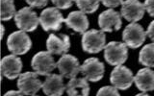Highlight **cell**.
<instances>
[{"label":"cell","instance_id":"83f0119b","mask_svg":"<svg viewBox=\"0 0 154 96\" xmlns=\"http://www.w3.org/2000/svg\"><path fill=\"white\" fill-rule=\"evenodd\" d=\"M146 36L150 38L152 42H154V20L150 22L146 30Z\"/></svg>","mask_w":154,"mask_h":96},{"label":"cell","instance_id":"4dcf8cb0","mask_svg":"<svg viewBox=\"0 0 154 96\" xmlns=\"http://www.w3.org/2000/svg\"><path fill=\"white\" fill-rule=\"evenodd\" d=\"M142 95H144V96H147L148 94H147V93H146V92H143V93H139V94H137V96H142Z\"/></svg>","mask_w":154,"mask_h":96},{"label":"cell","instance_id":"f1b7e54d","mask_svg":"<svg viewBox=\"0 0 154 96\" xmlns=\"http://www.w3.org/2000/svg\"><path fill=\"white\" fill-rule=\"evenodd\" d=\"M8 95H13V96H21V95H24L20 90H10V91H7L6 93H5V96H8Z\"/></svg>","mask_w":154,"mask_h":96},{"label":"cell","instance_id":"d6986e66","mask_svg":"<svg viewBox=\"0 0 154 96\" xmlns=\"http://www.w3.org/2000/svg\"><path fill=\"white\" fill-rule=\"evenodd\" d=\"M66 91L70 96H87L90 93V86L86 78H71L66 86Z\"/></svg>","mask_w":154,"mask_h":96},{"label":"cell","instance_id":"8fae6325","mask_svg":"<svg viewBox=\"0 0 154 96\" xmlns=\"http://www.w3.org/2000/svg\"><path fill=\"white\" fill-rule=\"evenodd\" d=\"M146 7L139 0H125L122 4L120 14L129 22H137L143 17Z\"/></svg>","mask_w":154,"mask_h":96},{"label":"cell","instance_id":"8992f818","mask_svg":"<svg viewBox=\"0 0 154 96\" xmlns=\"http://www.w3.org/2000/svg\"><path fill=\"white\" fill-rule=\"evenodd\" d=\"M14 22L20 30L33 32L38 25L40 17H38L37 14L30 7H24L17 12L14 16Z\"/></svg>","mask_w":154,"mask_h":96},{"label":"cell","instance_id":"cb8c5ba5","mask_svg":"<svg viewBox=\"0 0 154 96\" xmlns=\"http://www.w3.org/2000/svg\"><path fill=\"white\" fill-rule=\"evenodd\" d=\"M74 0H51V2L54 4V6L58 9L66 10L72 6Z\"/></svg>","mask_w":154,"mask_h":96},{"label":"cell","instance_id":"44dd1931","mask_svg":"<svg viewBox=\"0 0 154 96\" xmlns=\"http://www.w3.org/2000/svg\"><path fill=\"white\" fill-rule=\"evenodd\" d=\"M14 0H1V20L7 21L16 16Z\"/></svg>","mask_w":154,"mask_h":96},{"label":"cell","instance_id":"ac0fdd59","mask_svg":"<svg viewBox=\"0 0 154 96\" xmlns=\"http://www.w3.org/2000/svg\"><path fill=\"white\" fill-rule=\"evenodd\" d=\"M134 83L137 88L143 92L154 90V71L150 69V67L140 69L134 77Z\"/></svg>","mask_w":154,"mask_h":96},{"label":"cell","instance_id":"7402d4cb","mask_svg":"<svg viewBox=\"0 0 154 96\" xmlns=\"http://www.w3.org/2000/svg\"><path fill=\"white\" fill-rule=\"evenodd\" d=\"M76 6L85 14H93L98 9L101 0H74Z\"/></svg>","mask_w":154,"mask_h":96},{"label":"cell","instance_id":"5bb4252c","mask_svg":"<svg viewBox=\"0 0 154 96\" xmlns=\"http://www.w3.org/2000/svg\"><path fill=\"white\" fill-rule=\"evenodd\" d=\"M22 62L20 58L12 54L5 56L1 61V74L7 79L14 80L20 75Z\"/></svg>","mask_w":154,"mask_h":96},{"label":"cell","instance_id":"7a4b0ae2","mask_svg":"<svg viewBox=\"0 0 154 96\" xmlns=\"http://www.w3.org/2000/svg\"><path fill=\"white\" fill-rule=\"evenodd\" d=\"M106 36L102 30H91L87 31L82 37V48L85 52L95 54L103 50L106 46Z\"/></svg>","mask_w":154,"mask_h":96},{"label":"cell","instance_id":"e0dca14e","mask_svg":"<svg viewBox=\"0 0 154 96\" xmlns=\"http://www.w3.org/2000/svg\"><path fill=\"white\" fill-rule=\"evenodd\" d=\"M65 23L67 28H70L82 35L86 33L89 28L88 17H87L86 14L82 11L71 12L65 19Z\"/></svg>","mask_w":154,"mask_h":96},{"label":"cell","instance_id":"3957f363","mask_svg":"<svg viewBox=\"0 0 154 96\" xmlns=\"http://www.w3.org/2000/svg\"><path fill=\"white\" fill-rule=\"evenodd\" d=\"M7 46L12 54L24 55L31 49L32 40L25 31H16L8 37Z\"/></svg>","mask_w":154,"mask_h":96},{"label":"cell","instance_id":"2e32d148","mask_svg":"<svg viewBox=\"0 0 154 96\" xmlns=\"http://www.w3.org/2000/svg\"><path fill=\"white\" fill-rule=\"evenodd\" d=\"M66 86L61 74H49L42 83V90L46 95L60 96L66 90Z\"/></svg>","mask_w":154,"mask_h":96},{"label":"cell","instance_id":"ffe728a7","mask_svg":"<svg viewBox=\"0 0 154 96\" xmlns=\"http://www.w3.org/2000/svg\"><path fill=\"white\" fill-rule=\"evenodd\" d=\"M139 62L146 67H154V42L142 48L139 55Z\"/></svg>","mask_w":154,"mask_h":96},{"label":"cell","instance_id":"d4e9b609","mask_svg":"<svg viewBox=\"0 0 154 96\" xmlns=\"http://www.w3.org/2000/svg\"><path fill=\"white\" fill-rule=\"evenodd\" d=\"M26 2L31 8H43L47 5L48 0H26Z\"/></svg>","mask_w":154,"mask_h":96},{"label":"cell","instance_id":"6da1fadb","mask_svg":"<svg viewBox=\"0 0 154 96\" xmlns=\"http://www.w3.org/2000/svg\"><path fill=\"white\" fill-rule=\"evenodd\" d=\"M124 42L111 41L104 48V58L109 64L118 66L123 64L127 60L128 49Z\"/></svg>","mask_w":154,"mask_h":96},{"label":"cell","instance_id":"ba28073f","mask_svg":"<svg viewBox=\"0 0 154 96\" xmlns=\"http://www.w3.org/2000/svg\"><path fill=\"white\" fill-rule=\"evenodd\" d=\"M36 72H24L18 76L17 86L24 95H36L41 88H42V83L38 78Z\"/></svg>","mask_w":154,"mask_h":96},{"label":"cell","instance_id":"277c9868","mask_svg":"<svg viewBox=\"0 0 154 96\" xmlns=\"http://www.w3.org/2000/svg\"><path fill=\"white\" fill-rule=\"evenodd\" d=\"M146 38V32L136 22H131L125 27L122 33V40L128 47L136 49L143 44Z\"/></svg>","mask_w":154,"mask_h":96},{"label":"cell","instance_id":"30bf717a","mask_svg":"<svg viewBox=\"0 0 154 96\" xmlns=\"http://www.w3.org/2000/svg\"><path fill=\"white\" fill-rule=\"evenodd\" d=\"M104 64L96 58L87 59L80 67V72L90 82H98L103 78Z\"/></svg>","mask_w":154,"mask_h":96},{"label":"cell","instance_id":"5b68a950","mask_svg":"<svg viewBox=\"0 0 154 96\" xmlns=\"http://www.w3.org/2000/svg\"><path fill=\"white\" fill-rule=\"evenodd\" d=\"M31 66L38 75L47 76L57 67V62L49 51H41L33 57Z\"/></svg>","mask_w":154,"mask_h":96},{"label":"cell","instance_id":"9c48e42d","mask_svg":"<svg viewBox=\"0 0 154 96\" xmlns=\"http://www.w3.org/2000/svg\"><path fill=\"white\" fill-rule=\"evenodd\" d=\"M134 77L132 71L124 65L116 66L111 73L110 81L111 84L116 86L118 89L126 90L132 86L134 82Z\"/></svg>","mask_w":154,"mask_h":96},{"label":"cell","instance_id":"484cf974","mask_svg":"<svg viewBox=\"0 0 154 96\" xmlns=\"http://www.w3.org/2000/svg\"><path fill=\"white\" fill-rule=\"evenodd\" d=\"M101 2L105 7H108L110 9L117 8L119 5H122L123 0H101Z\"/></svg>","mask_w":154,"mask_h":96},{"label":"cell","instance_id":"4fadbf2b","mask_svg":"<svg viewBox=\"0 0 154 96\" xmlns=\"http://www.w3.org/2000/svg\"><path fill=\"white\" fill-rule=\"evenodd\" d=\"M122 14L114 9H108L98 16V25L103 32L118 31L122 28Z\"/></svg>","mask_w":154,"mask_h":96},{"label":"cell","instance_id":"4316f807","mask_svg":"<svg viewBox=\"0 0 154 96\" xmlns=\"http://www.w3.org/2000/svg\"><path fill=\"white\" fill-rule=\"evenodd\" d=\"M143 4L149 16L154 17V0H146Z\"/></svg>","mask_w":154,"mask_h":96},{"label":"cell","instance_id":"603a6c76","mask_svg":"<svg viewBox=\"0 0 154 96\" xmlns=\"http://www.w3.org/2000/svg\"><path fill=\"white\" fill-rule=\"evenodd\" d=\"M97 95L100 96H119V93L118 91V88L114 86H106L101 88L97 91Z\"/></svg>","mask_w":154,"mask_h":96},{"label":"cell","instance_id":"f546056e","mask_svg":"<svg viewBox=\"0 0 154 96\" xmlns=\"http://www.w3.org/2000/svg\"><path fill=\"white\" fill-rule=\"evenodd\" d=\"M1 28H2V31H1V37L3 38L4 33H5V28H4V26H3V25H1Z\"/></svg>","mask_w":154,"mask_h":96},{"label":"cell","instance_id":"52a82bcc","mask_svg":"<svg viewBox=\"0 0 154 96\" xmlns=\"http://www.w3.org/2000/svg\"><path fill=\"white\" fill-rule=\"evenodd\" d=\"M65 19L58 8H46L42 12L40 16V24L45 31L49 30L59 31Z\"/></svg>","mask_w":154,"mask_h":96},{"label":"cell","instance_id":"9a60e30c","mask_svg":"<svg viewBox=\"0 0 154 96\" xmlns=\"http://www.w3.org/2000/svg\"><path fill=\"white\" fill-rule=\"evenodd\" d=\"M46 48L47 51H49L52 55L66 54L70 48L69 38L64 34L60 36L51 34L46 40Z\"/></svg>","mask_w":154,"mask_h":96},{"label":"cell","instance_id":"7c38bea8","mask_svg":"<svg viewBox=\"0 0 154 96\" xmlns=\"http://www.w3.org/2000/svg\"><path fill=\"white\" fill-rule=\"evenodd\" d=\"M79 61L76 57L64 54L57 62V68L59 70L60 74L66 79H71L77 76V74L80 72Z\"/></svg>","mask_w":154,"mask_h":96}]
</instances>
